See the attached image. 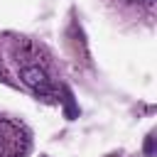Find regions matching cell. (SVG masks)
<instances>
[{"mask_svg": "<svg viewBox=\"0 0 157 157\" xmlns=\"http://www.w3.org/2000/svg\"><path fill=\"white\" fill-rule=\"evenodd\" d=\"M113 2H118L120 10H130L135 15H145L147 20L155 12V0H113Z\"/></svg>", "mask_w": 157, "mask_h": 157, "instance_id": "3", "label": "cell"}, {"mask_svg": "<svg viewBox=\"0 0 157 157\" xmlns=\"http://www.w3.org/2000/svg\"><path fill=\"white\" fill-rule=\"evenodd\" d=\"M32 147L29 128L7 113H0V157H27Z\"/></svg>", "mask_w": 157, "mask_h": 157, "instance_id": "2", "label": "cell"}, {"mask_svg": "<svg viewBox=\"0 0 157 157\" xmlns=\"http://www.w3.org/2000/svg\"><path fill=\"white\" fill-rule=\"evenodd\" d=\"M0 81L29 93L37 101H61V78L54 56L42 42L25 34H0Z\"/></svg>", "mask_w": 157, "mask_h": 157, "instance_id": "1", "label": "cell"}]
</instances>
